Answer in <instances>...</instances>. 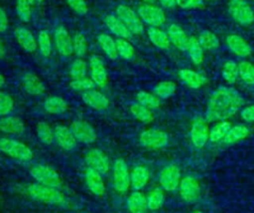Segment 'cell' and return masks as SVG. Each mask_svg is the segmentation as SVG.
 Returning <instances> with one entry per match:
<instances>
[{"instance_id":"4","label":"cell","mask_w":254,"mask_h":213,"mask_svg":"<svg viewBox=\"0 0 254 213\" xmlns=\"http://www.w3.org/2000/svg\"><path fill=\"white\" fill-rule=\"evenodd\" d=\"M29 173L38 183L46 186L60 189L63 184L62 177L58 171L48 164L37 163L30 167Z\"/></svg>"},{"instance_id":"9","label":"cell","mask_w":254,"mask_h":213,"mask_svg":"<svg viewBox=\"0 0 254 213\" xmlns=\"http://www.w3.org/2000/svg\"><path fill=\"white\" fill-rule=\"evenodd\" d=\"M227 9L231 18L242 26H248L254 21V12L245 0H229Z\"/></svg>"},{"instance_id":"60","label":"cell","mask_w":254,"mask_h":213,"mask_svg":"<svg viewBox=\"0 0 254 213\" xmlns=\"http://www.w3.org/2000/svg\"><path fill=\"white\" fill-rule=\"evenodd\" d=\"M37 2H39V3H41V2H43V1H45V0H36Z\"/></svg>"},{"instance_id":"27","label":"cell","mask_w":254,"mask_h":213,"mask_svg":"<svg viewBox=\"0 0 254 213\" xmlns=\"http://www.w3.org/2000/svg\"><path fill=\"white\" fill-rule=\"evenodd\" d=\"M43 108L49 114L59 115L67 110L68 105L66 101L60 96H49L43 103Z\"/></svg>"},{"instance_id":"42","label":"cell","mask_w":254,"mask_h":213,"mask_svg":"<svg viewBox=\"0 0 254 213\" xmlns=\"http://www.w3.org/2000/svg\"><path fill=\"white\" fill-rule=\"evenodd\" d=\"M177 91V86L172 81H162L159 82L153 89V93L159 97L161 100H166L175 95Z\"/></svg>"},{"instance_id":"57","label":"cell","mask_w":254,"mask_h":213,"mask_svg":"<svg viewBox=\"0 0 254 213\" xmlns=\"http://www.w3.org/2000/svg\"><path fill=\"white\" fill-rule=\"evenodd\" d=\"M156 1H158V0H142V2L146 3V4H155Z\"/></svg>"},{"instance_id":"15","label":"cell","mask_w":254,"mask_h":213,"mask_svg":"<svg viewBox=\"0 0 254 213\" xmlns=\"http://www.w3.org/2000/svg\"><path fill=\"white\" fill-rule=\"evenodd\" d=\"M85 162L88 167L95 169L102 175L108 173L110 168V162L108 156L98 148H90L84 155Z\"/></svg>"},{"instance_id":"53","label":"cell","mask_w":254,"mask_h":213,"mask_svg":"<svg viewBox=\"0 0 254 213\" xmlns=\"http://www.w3.org/2000/svg\"><path fill=\"white\" fill-rule=\"evenodd\" d=\"M240 115H241L242 119H244L246 122L254 121V105H251V106H248L244 107L241 110Z\"/></svg>"},{"instance_id":"34","label":"cell","mask_w":254,"mask_h":213,"mask_svg":"<svg viewBox=\"0 0 254 213\" xmlns=\"http://www.w3.org/2000/svg\"><path fill=\"white\" fill-rule=\"evenodd\" d=\"M249 133H250L249 128L244 124L232 125L222 142L226 144H232L246 138L249 135Z\"/></svg>"},{"instance_id":"16","label":"cell","mask_w":254,"mask_h":213,"mask_svg":"<svg viewBox=\"0 0 254 213\" xmlns=\"http://www.w3.org/2000/svg\"><path fill=\"white\" fill-rule=\"evenodd\" d=\"M181 198L188 203H192L199 198L200 184L192 176H185L181 179L179 185Z\"/></svg>"},{"instance_id":"17","label":"cell","mask_w":254,"mask_h":213,"mask_svg":"<svg viewBox=\"0 0 254 213\" xmlns=\"http://www.w3.org/2000/svg\"><path fill=\"white\" fill-rule=\"evenodd\" d=\"M14 37L16 42L26 53L33 54L38 50L37 38L33 32L24 26H18L14 29Z\"/></svg>"},{"instance_id":"55","label":"cell","mask_w":254,"mask_h":213,"mask_svg":"<svg viewBox=\"0 0 254 213\" xmlns=\"http://www.w3.org/2000/svg\"><path fill=\"white\" fill-rule=\"evenodd\" d=\"M7 54V49H6V45L5 42L3 41V39L0 37V60L4 59L6 57Z\"/></svg>"},{"instance_id":"20","label":"cell","mask_w":254,"mask_h":213,"mask_svg":"<svg viewBox=\"0 0 254 213\" xmlns=\"http://www.w3.org/2000/svg\"><path fill=\"white\" fill-rule=\"evenodd\" d=\"M81 100L87 106L97 111L105 110L109 106L108 98L103 93L95 89L82 93Z\"/></svg>"},{"instance_id":"14","label":"cell","mask_w":254,"mask_h":213,"mask_svg":"<svg viewBox=\"0 0 254 213\" xmlns=\"http://www.w3.org/2000/svg\"><path fill=\"white\" fill-rule=\"evenodd\" d=\"M209 129L205 118L198 117L193 120L190 130V137L194 147L201 148L207 143L209 140Z\"/></svg>"},{"instance_id":"18","label":"cell","mask_w":254,"mask_h":213,"mask_svg":"<svg viewBox=\"0 0 254 213\" xmlns=\"http://www.w3.org/2000/svg\"><path fill=\"white\" fill-rule=\"evenodd\" d=\"M21 86L28 95L33 97H40L46 92L44 82L37 74L33 72H26L22 75Z\"/></svg>"},{"instance_id":"46","label":"cell","mask_w":254,"mask_h":213,"mask_svg":"<svg viewBox=\"0 0 254 213\" xmlns=\"http://www.w3.org/2000/svg\"><path fill=\"white\" fill-rule=\"evenodd\" d=\"M238 75L243 83L254 86V65L248 61L238 63Z\"/></svg>"},{"instance_id":"35","label":"cell","mask_w":254,"mask_h":213,"mask_svg":"<svg viewBox=\"0 0 254 213\" xmlns=\"http://www.w3.org/2000/svg\"><path fill=\"white\" fill-rule=\"evenodd\" d=\"M36 134L44 144H51L55 141V130L47 121L40 120L37 122Z\"/></svg>"},{"instance_id":"52","label":"cell","mask_w":254,"mask_h":213,"mask_svg":"<svg viewBox=\"0 0 254 213\" xmlns=\"http://www.w3.org/2000/svg\"><path fill=\"white\" fill-rule=\"evenodd\" d=\"M10 25L9 17L4 8L0 7V33H4L8 30Z\"/></svg>"},{"instance_id":"45","label":"cell","mask_w":254,"mask_h":213,"mask_svg":"<svg viewBox=\"0 0 254 213\" xmlns=\"http://www.w3.org/2000/svg\"><path fill=\"white\" fill-rule=\"evenodd\" d=\"M197 40L200 46L203 48V50L207 51L217 49L220 44L218 37L214 33L206 30L200 32V34L197 37Z\"/></svg>"},{"instance_id":"38","label":"cell","mask_w":254,"mask_h":213,"mask_svg":"<svg viewBox=\"0 0 254 213\" xmlns=\"http://www.w3.org/2000/svg\"><path fill=\"white\" fill-rule=\"evenodd\" d=\"M146 199L148 210L156 211L159 210L164 205L165 193L161 188H154L147 193Z\"/></svg>"},{"instance_id":"41","label":"cell","mask_w":254,"mask_h":213,"mask_svg":"<svg viewBox=\"0 0 254 213\" xmlns=\"http://www.w3.org/2000/svg\"><path fill=\"white\" fill-rule=\"evenodd\" d=\"M221 75L223 80L229 84L232 85L236 83L239 75H238V64L234 60H227L222 65L221 69Z\"/></svg>"},{"instance_id":"32","label":"cell","mask_w":254,"mask_h":213,"mask_svg":"<svg viewBox=\"0 0 254 213\" xmlns=\"http://www.w3.org/2000/svg\"><path fill=\"white\" fill-rule=\"evenodd\" d=\"M129 110L134 118H136L138 121L143 122V123H150L155 118L152 109L146 107L145 106H143L137 102L130 106Z\"/></svg>"},{"instance_id":"36","label":"cell","mask_w":254,"mask_h":213,"mask_svg":"<svg viewBox=\"0 0 254 213\" xmlns=\"http://www.w3.org/2000/svg\"><path fill=\"white\" fill-rule=\"evenodd\" d=\"M203 48L200 46L197 38L190 36L189 41V46L187 49V53L189 58L194 65H199L203 61Z\"/></svg>"},{"instance_id":"43","label":"cell","mask_w":254,"mask_h":213,"mask_svg":"<svg viewBox=\"0 0 254 213\" xmlns=\"http://www.w3.org/2000/svg\"><path fill=\"white\" fill-rule=\"evenodd\" d=\"M72 46H73V55L76 58H83L88 50V42L86 37L80 33L75 32L72 35Z\"/></svg>"},{"instance_id":"31","label":"cell","mask_w":254,"mask_h":213,"mask_svg":"<svg viewBox=\"0 0 254 213\" xmlns=\"http://www.w3.org/2000/svg\"><path fill=\"white\" fill-rule=\"evenodd\" d=\"M147 35L150 42L160 50H169L171 42L167 32L162 30L160 27H149L147 29Z\"/></svg>"},{"instance_id":"51","label":"cell","mask_w":254,"mask_h":213,"mask_svg":"<svg viewBox=\"0 0 254 213\" xmlns=\"http://www.w3.org/2000/svg\"><path fill=\"white\" fill-rule=\"evenodd\" d=\"M177 5L183 9H192L201 5L202 0H176Z\"/></svg>"},{"instance_id":"47","label":"cell","mask_w":254,"mask_h":213,"mask_svg":"<svg viewBox=\"0 0 254 213\" xmlns=\"http://www.w3.org/2000/svg\"><path fill=\"white\" fill-rule=\"evenodd\" d=\"M69 87L71 90L75 91V92H79V93H85L87 91L93 90L96 86L94 84V82L91 80L90 77H84L81 79H75V80H71L69 82Z\"/></svg>"},{"instance_id":"22","label":"cell","mask_w":254,"mask_h":213,"mask_svg":"<svg viewBox=\"0 0 254 213\" xmlns=\"http://www.w3.org/2000/svg\"><path fill=\"white\" fill-rule=\"evenodd\" d=\"M26 129L25 122L17 115H6L0 118V132L7 135H20Z\"/></svg>"},{"instance_id":"10","label":"cell","mask_w":254,"mask_h":213,"mask_svg":"<svg viewBox=\"0 0 254 213\" xmlns=\"http://www.w3.org/2000/svg\"><path fill=\"white\" fill-rule=\"evenodd\" d=\"M54 44L57 52L64 58L73 55L72 36L64 25H58L54 31Z\"/></svg>"},{"instance_id":"26","label":"cell","mask_w":254,"mask_h":213,"mask_svg":"<svg viewBox=\"0 0 254 213\" xmlns=\"http://www.w3.org/2000/svg\"><path fill=\"white\" fill-rule=\"evenodd\" d=\"M179 78L187 87L193 90L201 88L207 81V79L203 75L190 69L180 70Z\"/></svg>"},{"instance_id":"56","label":"cell","mask_w":254,"mask_h":213,"mask_svg":"<svg viewBox=\"0 0 254 213\" xmlns=\"http://www.w3.org/2000/svg\"><path fill=\"white\" fill-rule=\"evenodd\" d=\"M5 83H6V79H5V77L3 76V74L0 73V89L5 85Z\"/></svg>"},{"instance_id":"25","label":"cell","mask_w":254,"mask_h":213,"mask_svg":"<svg viewBox=\"0 0 254 213\" xmlns=\"http://www.w3.org/2000/svg\"><path fill=\"white\" fill-rule=\"evenodd\" d=\"M104 25L107 28V30L117 38H123V39H129L132 34L127 29V27L123 24V22L113 14H107L103 19Z\"/></svg>"},{"instance_id":"29","label":"cell","mask_w":254,"mask_h":213,"mask_svg":"<svg viewBox=\"0 0 254 213\" xmlns=\"http://www.w3.org/2000/svg\"><path fill=\"white\" fill-rule=\"evenodd\" d=\"M150 178L149 170L144 165H136L132 168L130 172V182L131 188L133 190H141L143 189Z\"/></svg>"},{"instance_id":"58","label":"cell","mask_w":254,"mask_h":213,"mask_svg":"<svg viewBox=\"0 0 254 213\" xmlns=\"http://www.w3.org/2000/svg\"><path fill=\"white\" fill-rule=\"evenodd\" d=\"M26 1H28V2L32 5V4H34V3H35V1H36V0H26Z\"/></svg>"},{"instance_id":"11","label":"cell","mask_w":254,"mask_h":213,"mask_svg":"<svg viewBox=\"0 0 254 213\" xmlns=\"http://www.w3.org/2000/svg\"><path fill=\"white\" fill-rule=\"evenodd\" d=\"M181 179V169L175 163H171L163 167L159 174L160 185L166 191H175L178 189Z\"/></svg>"},{"instance_id":"19","label":"cell","mask_w":254,"mask_h":213,"mask_svg":"<svg viewBox=\"0 0 254 213\" xmlns=\"http://www.w3.org/2000/svg\"><path fill=\"white\" fill-rule=\"evenodd\" d=\"M54 130L55 141L62 149L69 151L76 146L77 140L73 135V132L71 131L70 127H67L66 125L63 124H58L54 127Z\"/></svg>"},{"instance_id":"7","label":"cell","mask_w":254,"mask_h":213,"mask_svg":"<svg viewBox=\"0 0 254 213\" xmlns=\"http://www.w3.org/2000/svg\"><path fill=\"white\" fill-rule=\"evenodd\" d=\"M112 181L114 189L120 194L126 193L131 187L130 171L127 162L123 158H117L113 163Z\"/></svg>"},{"instance_id":"23","label":"cell","mask_w":254,"mask_h":213,"mask_svg":"<svg viewBox=\"0 0 254 213\" xmlns=\"http://www.w3.org/2000/svg\"><path fill=\"white\" fill-rule=\"evenodd\" d=\"M225 42L227 48L238 57L246 58L252 53V48L249 43L239 35L230 34L226 37Z\"/></svg>"},{"instance_id":"24","label":"cell","mask_w":254,"mask_h":213,"mask_svg":"<svg viewBox=\"0 0 254 213\" xmlns=\"http://www.w3.org/2000/svg\"><path fill=\"white\" fill-rule=\"evenodd\" d=\"M167 34L173 46H175L180 51L187 52L190 37L187 35L185 30L180 25L175 23L169 25L167 29Z\"/></svg>"},{"instance_id":"50","label":"cell","mask_w":254,"mask_h":213,"mask_svg":"<svg viewBox=\"0 0 254 213\" xmlns=\"http://www.w3.org/2000/svg\"><path fill=\"white\" fill-rule=\"evenodd\" d=\"M68 7L77 15L83 16L88 12V5L85 0H65Z\"/></svg>"},{"instance_id":"39","label":"cell","mask_w":254,"mask_h":213,"mask_svg":"<svg viewBox=\"0 0 254 213\" xmlns=\"http://www.w3.org/2000/svg\"><path fill=\"white\" fill-rule=\"evenodd\" d=\"M137 103L145 106L150 109L159 108L161 106V99L157 97L154 93H150L147 91H139L136 94Z\"/></svg>"},{"instance_id":"5","label":"cell","mask_w":254,"mask_h":213,"mask_svg":"<svg viewBox=\"0 0 254 213\" xmlns=\"http://www.w3.org/2000/svg\"><path fill=\"white\" fill-rule=\"evenodd\" d=\"M115 15L123 22L132 35H141L144 32V23L138 13L126 4H120L115 8Z\"/></svg>"},{"instance_id":"37","label":"cell","mask_w":254,"mask_h":213,"mask_svg":"<svg viewBox=\"0 0 254 213\" xmlns=\"http://www.w3.org/2000/svg\"><path fill=\"white\" fill-rule=\"evenodd\" d=\"M38 50L44 58H49L52 54L53 40L50 33L46 30H41L37 36Z\"/></svg>"},{"instance_id":"48","label":"cell","mask_w":254,"mask_h":213,"mask_svg":"<svg viewBox=\"0 0 254 213\" xmlns=\"http://www.w3.org/2000/svg\"><path fill=\"white\" fill-rule=\"evenodd\" d=\"M15 108L14 99L7 93L0 91V116L9 115Z\"/></svg>"},{"instance_id":"30","label":"cell","mask_w":254,"mask_h":213,"mask_svg":"<svg viewBox=\"0 0 254 213\" xmlns=\"http://www.w3.org/2000/svg\"><path fill=\"white\" fill-rule=\"evenodd\" d=\"M129 213H146L148 210L146 195L141 190H133L127 198Z\"/></svg>"},{"instance_id":"28","label":"cell","mask_w":254,"mask_h":213,"mask_svg":"<svg viewBox=\"0 0 254 213\" xmlns=\"http://www.w3.org/2000/svg\"><path fill=\"white\" fill-rule=\"evenodd\" d=\"M96 42L101 51L108 59L114 61L118 58L116 40H114V38L111 35L107 33H100L96 37Z\"/></svg>"},{"instance_id":"3","label":"cell","mask_w":254,"mask_h":213,"mask_svg":"<svg viewBox=\"0 0 254 213\" xmlns=\"http://www.w3.org/2000/svg\"><path fill=\"white\" fill-rule=\"evenodd\" d=\"M0 150L9 157L23 162H29L34 158V152L26 143L8 136L0 137Z\"/></svg>"},{"instance_id":"40","label":"cell","mask_w":254,"mask_h":213,"mask_svg":"<svg viewBox=\"0 0 254 213\" xmlns=\"http://www.w3.org/2000/svg\"><path fill=\"white\" fill-rule=\"evenodd\" d=\"M88 64L82 58H75L69 65L68 74L71 80L87 77Z\"/></svg>"},{"instance_id":"33","label":"cell","mask_w":254,"mask_h":213,"mask_svg":"<svg viewBox=\"0 0 254 213\" xmlns=\"http://www.w3.org/2000/svg\"><path fill=\"white\" fill-rule=\"evenodd\" d=\"M231 126L232 125L228 120H220L216 122L209 129V141L214 143L223 141Z\"/></svg>"},{"instance_id":"8","label":"cell","mask_w":254,"mask_h":213,"mask_svg":"<svg viewBox=\"0 0 254 213\" xmlns=\"http://www.w3.org/2000/svg\"><path fill=\"white\" fill-rule=\"evenodd\" d=\"M137 13L143 23L149 27H160L166 22L164 9L156 4L142 3L138 6Z\"/></svg>"},{"instance_id":"2","label":"cell","mask_w":254,"mask_h":213,"mask_svg":"<svg viewBox=\"0 0 254 213\" xmlns=\"http://www.w3.org/2000/svg\"><path fill=\"white\" fill-rule=\"evenodd\" d=\"M26 191L33 200L44 204L60 205L64 202V195L59 188L33 183L27 186Z\"/></svg>"},{"instance_id":"49","label":"cell","mask_w":254,"mask_h":213,"mask_svg":"<svg viewBox=\"0 0 254 213\" xmlns=\"http://www.w3.org/2000/svg\"><path fill=\"white\" fill-rule=\"evenodd\" d=\"M31 4L26 0H17L16 2V13L22 22H29L32 18Z\"/></svg>"},{"instance_id":"12","label":"cell","mask_w":254,"mask_h":213,"mask_svg":"<svg viewBox=\"0 0 254 213\" xmlns=\"http://www.w3.org/2000/svg\"><path fill=\"white\" fill-rule=\"evenodd\" d=\"M69 127L73 132L77 142L83 144H91L97 139V133L94 127L83 119L73 120Z\"/></svg>"},{"instance_id":"59","label":"cell","mask_w":254,"mask_h":213,"mask_svg":"<svg viewBox=\"0 0 254 213\" xmlns=\"http://www.w3.org/2000/svg\"><path fill=\"white\" fill-rule=\"evenodd\" d=\"M193 213H202V212H201V211H199V210H196V211H194Z\"/></svg>"},{"instance_id":"1","label":"cell","mask_w":254,"mask_h":213,"mask_svg":"<svg viewBox=\"0 0 254 213\" xmlns=\"http://www.w3.org/2000/svg\"><path fill=\"white\" fill-rule=\"evenodd\" d=\"M244 104L241 94L233 88L220 87L210 96L205 109L206 121L226 120Z\"/></svg>"},{"instance_id":"44","label":"cell","mask_w":254,"mask_h":213,"mask_svg":"<svg viewBox=\"0 0 254 213\" xmlns=\"http://www.w3.org/2000/svg\"><path fill=\"white\" fill-rule=\"evenodd\" d=\"M116 48H117L118 57L122 58L123 60L130 61L135 57V48L131 44V42L128 41V39L117 38Z\"/></svg>"},{"instance_id":"54","label":"cell","mask_w":254,"mask_h":213,"mask_svg":"<svg viewBox=\"0 0 254 213\" xmlns=\"http://www.w3.org/2000/svg\"><path fill=\"white\" fill-rule=\"evenodd\" d=\"M158 2L160 3L161 7L166 9H172L177 5L176 0H158Z\"/></svg>"},{"instance_id":"6","label":"cell","mask_w":254,"mask_h":213,"mask_svg":"<svg viewBox=\"0 0 254 213\" xmlns=\"http://www.w3.org/2000/svg\"><path fill=\"white\" fill-rule=\"evenodd\" d=\"M139 143L146 149H161L168 145L169 135L161 128H147L140 132Z\"/></svg>"},{"instance_id":"13","label":"cell","mask_w":254,"mask_h":213,"mask_svg":"<svg viewBox=\"0 0 254 213\" xmlns=\"http://www.w3.org/2000/svg\"><path fill=\"white\" fill-rule=\"evenodd\" d=\"M88 71L91 80L98 88H104L108 83V73L102 59L92 55L88 60Z\"/></svg>"},{"instance_id":"21","label":"cell","mask_w":254,"mask_h":213,"mask_svg":"<svg viewBox=\"0 0 254 213\" xmlns=\"http://www.w3.org/2000/svg\"><path fill=\"white\" fill-rule=\"evenodd\" d=\"M84 181L88 190L95 196L101 197L105 193V183L102 174L93 168L87 167L84 172Z\"/></svg>"}]
</instances>
